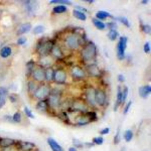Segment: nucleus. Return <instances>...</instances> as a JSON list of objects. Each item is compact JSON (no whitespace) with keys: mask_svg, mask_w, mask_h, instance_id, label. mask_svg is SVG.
Returning <instances> with one entry per match:
<instances>
[{"mask_svg":"<svg viewBox=\"0 0 151 151\" xmlns=\"http://www.w3.org/2000/svg\"><path fill=\"white\" fill-rule=\"evenodd\" d=\"M54 47V43L53 40L42 39L37 43L36 48L38 54L42 56H46L52 52Z\"/></svg>","mask_w":151,"mask_h":151,"instance_id":"f257e3e1","label":"nucleus"},{"mask_svg":"<svg viewBox=\"0 0 151 151\" xmlns=\"http://www.w3.org/2000/svg\"><path fill=\"white\" fill-rule=\"evenodd\" d=\"M97 48L95 44L92 42L88 43L82 50V57L85 62L92 61L96 57Z\"/></svg>","mask_w":151,"mask_h":151,"instance_id":"f03ea898","label":"nucleus"},{"mask_svg":"<svg viewBox=\"0 0 151 151\" xmlns=\"http://www.w3.org/2000/svg\"><path fill=\"white\" fill-rule=\"evenodd\" d=\"M128 38L120 37L117 46V56L119 60H123L125 57V50L127 47Z\"/></svg>","mask_w":151,"mask_h":151,"instance_id":"7ed1b4c3","label":"nucleus"},{"mask_svg":"<svg viewBox=\"0 0 151 151\" xmlns=\"http://www.w3.org/2000/svg\"><path fill=\"white\" fill-rule=\"evenodd\" d=\"M60 92L58 89L51 90V93L48 99V103L52 107L54 108L58 107L62 105L61 101H60Z\"/></svg>","mask_w":151,"mask_h":151,"instance_id":"20e7f679","label":"nucleus"},{"mask_svg":"<svg viewBox=\"0 0 151 151\" xmlns=\"http://www.w3.org/2000/svg\"><path fill=\"white\" fill-rule=\"evenodd\" d=\"M66 45L72 50L77 49L80 44V40L77 34L70 35L65 40Z\"/></svg>","mask_w":151,"mask_h":151,"instance_id":"39448f33","label":"nucleus"},{"mask_svg":"<svg viewBox=\"0 0 151 151\" xmlns=\"http://www.w3.org/2000/svg\"><path fill=\"white\" fill-rule=\"evenodd\" d=\"M51 89L47 85H42L38 87L34 93V96L38 99L44 100L51 93Z\"/></svg>","mask_w":151,"mask_h":151,"instance_id":"423d86ee","label":"nucleus"},{"mask_svg":"<svg viewBox=\"0 0 151 151\" xmlns=\"http://www.w3.org/2000/svg\"><path fill=\"white\" fill-rule=\"evenodd\" d=\"M27 13L29 15H33L38 10L39 7L38 3L36 1H27L24 3Z\"/></svg>","mask_w":151,"mask_h":151,"instance_id":"0eeeda50","label":"nucleus"},{"mask_svg":"<svg viewBox=\"0 0 151 151\" xmlns=\"http://www.w3.org/2000/svg\"><path fill=\"white\" fill-rule=\"evenodd\" d=\"M106 101V95L104 91L102 90H96L95 102L96 104L100 106H103Z\"/></svg>","mask_w":151,"mask_h":151,"instance_id":"6e6552de","label":"nucleus"},{"mask_svg":"<svg viewBox=\"0 0 151 151\" xmlns=\"http://www.w3.org/2000/svg\"><path fill=\"white\" fill-rule=\"evenodd\" d=\"M86 98L87 102L92 106H96L95 102V96H96V90L93 87H89L86 89L85 92Z\"/></svg>","mask_w":151,"mask_h":151,"instance_id":"1a4fd4ad","label":"nucleus"},{"mask_svg":"<svg viewBox=\"0 0 151 151\" xmlns=\"http://www.w3.org/2000/svg\"><path fill=\"white\" fill-rule=\"evenodd\" d=\"M15 145L18 149L22 151H31L35 147V145L33 143L27 141L16 142Z\"/></svg>","mask_w":151,"mask_h":151,"instance_id":"9d476101","label":"nucleus"},{"mask_svg":"<svg viewBox=\"0 0 151 151\" xmlns=\"http://www.w3.org/2000/svg\"><path fill=\"white\" fill-rule=\"evenodd\" d=\"M67 76L66 72L62 69H59L54 72V81L60 84H62L64 83L66 80Z\"/></svg>","mask_w":151,"mask_h":151,"instance_id":"9b49d317","label":"nucleus"},{"mask_svg":"<svg viewBox=\"0 0 151 151\" xmlns=\"http://www.w3.org/2000/svg\"><path fill=\"white\" fill-rule=\"evenodd\" d=\"M71 109L74 110V111L84 113L86 112L87 107L84 103L81 101H79V100H76V101H74L72 103Z\"/></svg>","mask_w":151,"mask_h":151,"instance_id":"f8f14e48","label":"nucleus"},{"mask_svg":"<svg viewBox=\"0 0 151 151\" xmlns=\"http://www.w3.org/2000/svg\"><path fill=\"white\" fill-rule=\"evenodd\" d=\"M15 140L8 138H0V148L2 149H7L15 145Z\"/></svg>","mask_w":151,"mask_h":151,"instance_id":"ddd939ff","label":"nucleus"},{"mask_svg":"<svg viewBox=\"0 0 151 151\" xmlns=\"http://www.w3.org/2000/svg\"><path fill=\"white\" fill-rule=\"evenodd\" d=\"M34 79L38 82H43L45 80V71L42 68H37L33 72Z\"/></svg>","mask_w":151,"mask_h":151,"instance_id":"4468645a","label":"nucleus"},{"mask_svg":"<svg viewBox=\"0 0 151 151\" xmlns=\"http://www.w3.org/2000/svg\"><path fill=\"white\" fill-rule=\"evenodd\" d=\"M72 74L74 78L77 79H83L86 76L84 70L78 66H75L72 68Z\"/></svg>","mask_w":151,"mask_h":151,"instance_id":"2eb2a0df","label":"nucleus"},{"mask_svg":"<svg viewBox=\"0 0 151 151\" xmlns=\"http://www.w3.org/2000/svg\"><path fill=\"white\" fill-rule=\"evenodd\" d=\"M87 71L92 76L98 77L100 75V70L98 66L95 64H90L87 67Z\"/></svg>","mask_w":151,"mask_h":151,"instance_id":"dca6fc26","label":"nucleus"},{"mask_svg":"<svg viewBox=\"0 0 151 151\" xmlns=\"http://www.w3.org/2000/svg\"><path fill=\"white\" fill-rule=\"evenodd\" d=\"M47 142L53 151H64V149L61 146L56 140L52 138H49L47 140Z\"/></svg>","mask_w":151,"mask_h":151,"instance_id":"f3484780","label":"nucleus"},{"mask_svg":"<svg viewBox=\"0 0 151 151\" xmlns=\"http://www.w3.org/2000/svg\"><path fill=\"white\" fill-rule=\"evenodd\" d=\"M151 92V87L149 85L141 86L139 89V96L142 98L148 97Z\"/></svg>","mask_w":151,"mask_h":151,"instance_id":"a211bd4d","label":"nucleus"},{"mask_svg":"<svg viewBox=\"0 0 151 151\" xmlns=\"http://www.w3.org/2000/svg\"><path fill=\"white\" fill-rule=\"evenodd\" d=\"M8 95V90L4 87H0V109L5 104L6 98Z\"/></svg>","mask_w":151,"mask_h":151,"instance_id":"6ab92c4d","label":"nucleus"},{"mask_svg":"<svg viewBox=\"0 0 151 151\" xmlns=\"http://www.w3.org/2000/svg\"><path fill=\"white\" fill-rule=\"evenodd\" d=\"M122 103V90L121 87L119 86L117 90V95H116V100L115 105V110H116L120 105Z\"/></svg>","mask_w":151,"mask_h":151,"instance_id":"aec40b11","label":"nucleus"},{"mask_svg":"<svg viewBox=\"0 0 151 151\" xmlns=\"http://www.w3.org/2000/svg\"><path fill=\"white\" fill-rule=\"evenodd\" d=\"M48 101L45 99L41 100L37 104L36 109L38 111L41 112H46L47 111L48 109Z\"/></svg>","mask_w":151,"mask_h":151,"instance_id":"412c9836","label":"nucleus"},{"mask_svg":"<svg viewBox=\"0 0 151 151\" xmlns=\"http://www.w3.org/2000/svg\"><path fill=\"white\" fill-rule=\"evenodd\" d=\"M32 27L30 23H25L19 27L17 31V35H22L29 32Z\"/></svg>","mask_w":151,"mask_h":151,"instance_id":"4be33fe9","label":"nucleus"},{"mask_svg":"<svg viewBox=\"0 0 151 151\" xmlns=\"http://www.w3.org/2000/svg\"><path fill=\"white\" fill-rule=\"evenodd\" d=\"M40 63L42 66L44 67H47L52 64V60L51 58L48 57L47 56H42V58L40 60Z\"/></svg>","mask_w":151,"mask_h":151,"instance_id":"5701e85b","label":"nucleus"},{"mask_svg":"<svg viewBox=\"0 0 151 151\" xmlns=\"http://www.w3.org/2000/svg\"><path fill=\"white\" fill-rule=\"evenodd\" d=\"M54 70L51 67L48 68L45 71V80H47V81H52L54 79Z\"/></svg>","mask_w":151,"mask_h":151,"instance_id":"b1692460","label":"nucleus"},{"mask_svg":"<svg viewBox=\"0 0 151 151\" xmlns=\"http://www.w3.org/2000/svg\"><path fill=\"white\" fill-rule=\"evenodd\" d=\"M73 14L75 18H76L79 20H81V21H85L87 18V17L85 14V13L78 11L77 9L73 10Z\"/></svg>","mask_w":151,"mask_h":151,"instance_id":"393cba45","label":"nucleus"},{"mask_svg":"<svg viewBox=\"0 0 151 151\" xmlns=\"http://www.w3.org/2000/svg\"><path fill=\"white\" fill-rule=\"evenodd\" d=\"M89 122H90V120L87 118V117L86 116L85 113L82 116H81L80 117H79L77 120V123L79 126H83V125H87Z\"/></svg>","mask_w":151,"mask_h":151,"instance_id":"a878e982","label":"nucleus"},{"mask_svg":"<svg viewBox=\"0 0 151 151\" xmlns=\"http://www.w3.org/2000/svg\"><path fill=\"white\" fill-rule=\"evenodd\" d=\"M96 17L97 19H105L107 17H112L111 15H110V13H109L107 11H99L96 14Z\"/></svg>","mask_w":151,"mask_h":151,"instance_id":"bb28decb","label":"nucleus"},{"mask_svg":"<svg viewBox=\"0 0 151 151\" xmlns=\"http://www.w3.org/2000/svg\"><path fill=\"white\" fill-rule=\"evenodd\" d=\"M11 49L9 47H3L1 52H0V56L3 58H7L11 54Z\"/></svg>","mask_w":151,"mask_h":151,"instance_id":"cd10ccee","label":"nucleus"},{"mask_svg":"<svg viewBox=\"0 0 151 151\" xmlns=\"http://www.w3.org/2000/svg\"><path fill=\"white\" fill-rule=\"evenodd\" d=\"M92 21L95 26L99 30H102L106 28V24L97 18H93Z\"/></svg>","mask_w":151,"mask_h":151,"instance_id":"c85d7f7f","label":"nucleus"},{"mask_svg":"<svg viewBox=\"0 0 151 151\" xmlns=\"http://www.w3.org/2000/svg\"><path fill=\"white\" fill-rule=\"evenodd\" d=\"M67 10V8L65 5H60L54 7L53 9V11L56 14H62L65 13Z\"/></svg>","mask_w":151,"mask_h":151,"instance_id":"c756f323","label":"nucleus"},{"mask_svg":"<svg viewBox=\"0 0 151 151\" xmlns=\"http://www.w3.org/2000/svg\"><path fill=\"white\" fill-rule=\"evenodd\" d=\"M53 55L57 58H61L62 57H63V53H62V51L61 50V49L60 48V47H54L52 51L51 52Z\"/></svg>","mask_w":151,"mask_h":151,"instance_id":"7c9ffc66","label":"nucleus"},{"mask_svg":"<svg viewBox=\"0 0 151 151\" xmlns=\"http://www.w3.org/2000/svg\"><path fill=\"white\" fill-rule=\"evenodd\" d=\"M34 62L33 60H30L28 62H27L26 64L27 68V75L29 76L33 72V68L34 67Z\"/></svg>","mask_w":151,"mask_h":151,"instance_id":"2f4dec72","label":"nucleus"},{"mask_svg":"<svg viewBox=\"0 0 151 151\" xmlns=\"http://www.w3.org/2000/svg\"><path fill=\"white\" fill-rule=\"evenodd\" d=\"M118 36L119 33L116 30H110V31L107 34L108 38L110 40H112V41H115V40H116Z\"/></svg>","mask_w":151,"mask_h":151,"instance_id":"473e14b6","label":"nucleus"},{"mask_svg":"<svg viewBox=\"0 0 151 151\" xmlns=\"http://www.w3.org/2000/svg\"><path fill=\"white\" fill-rule=\"evenodd\" d=\"M115 19L117 20V21H119L120 23H121L122 24H123V25H125L127 27H130V26L129 20L126 17H116Z\"/></svg>","mask_w":151,"mask_h":151,"instance_id":"72a5a7b5","label":"nucleus"},{"mask_svg":"<svg viewBox=\"0 0 151 151\" xmlns=\"http://www.w3.org/2000/svg\"><path fill=\"white\" fill-rule=\"evenodd\" d=\"M85 114L86 116L87 117V118L89 119L90 122H93L95 121V120L97 119V114L95 112H85Z\"/></svg>","mask_w":151,"mask_h":151,"instance_id":"f704fd0d","label":"nucleus"},{"mask_svg":"<svg viewBox=\"0 0 151 151\" xmlns=\"http://www.w3.org/2000/svg\"><path fill=\"white\" fill-rule=\"evenodd\" d=\"M50 4H60L63 5H70L72 3L68 0H52L50 1Z\"/></svg>","mask_w":151,"mask_h":151,"instance_id":"c9c22d12","label":"nucleus"},{"mask_svg":"<svg viewBox=\"0 0 151 151\" xmlns=\"http://www.w3.org/2000/svg\"><path fill=\"white\" fill-rule=\"evenodd\" d=\"M133 132L131 130H127L124 134V138L126 142H130L133 138Z\"/></svg>","mask_w":151,"mask_h":151,"instance_id":"e433bc0d","label":"nucleus"},{"mask_svg":"<svg viewBox=\"0 0 151 151\" xmlns=\"http://www.w3.org/2000/svg\"><path fill=\"white\" fill-rule=\"evenodd\" d=\"M28 90L30 93H35L36 90H37V87L36 86V85L34 82L30 81L28 83Z\"/></svg>","mask_w":151,"mask_h":151,"instance_id":"4c0bfd02","label":"nucleus"},{"mask_svg":"<svg viewBox=\"0 0 151 151\" xmlns=\"http://www.w3.org/2000/svg\"><path fill=\"white\" fill-rule=\"evenodd\" d=\"M45 31V28L42 25H39L34 27L33 29V33L34 34H40L44 33Z\"/></svg>","mask_w":151,"mask_h":151,"instance_id":"58836bf2","label":"nucleus"},{"mask_svg":"<svg viewBox=\"0 0 151 151\" xmlns=\"http://www.w3.org/2000/svg\"><path fill=\"white\" fill-rule=\"evenodd\" d=\"M58 117L61 119L62 121H63L65 123H68L69 122V117L65 112H62L60 113L58 115Z\"/></svg>","mask_w":151,"mask_h":151,"instance_id":"ea45409f","label":"nucleus"},{"mask_svg":"<svg viewBox=\"0 0 151 151\" xmlns=\"http://www.w3.org/2000/svg\"><path fill=\"white\" fill-rule=\"evenodd\" d=\"M13 121L16 123H19L21 120V113L19 112H16L14 113V115L13 116Z\"/></svg>","mask_w":151,"mask_h":151,"instance_id":"a19ab883","label":"nucleus"},{"mask_svg":"<svg viewBox=\"0 0 151 151\" xmlns=\"http://www.w3.org/2000/svg\"><path fill=\"white\" fill-rule=\"evenodd\" d=\"M128 93H129V90H128V87L125 86L123 90L122 91V103H125L126 100L128 97Z\"/></svg>","mask_w":151,"mask_h":151,"instance_id":"79ce46f5","label":"nucleus"},{"mask_svg":"<svg viewBox=\"0 0 151 151\" xmlns=\"http://www.w3.org/2000/svg\"><path fill=\"white\" fill-rule=\"evenodd\" d=\"M93 143L96 144V145H100L103 143L104 139L102 137H96L93 139Z\"/></svg>","mask_w":151,"mask_h":151,"instance_id":"37998d69","label":"nucleus"},{"mask_svg":"<svg viewBox=\"0 0 151 151\" xmlns=\"http://www.w3.org/2000/svg\"><path fill=\"white\" fill-rule=\"evenodd\" d=\"M142 31L146 33L149 34L151 32V27L148 24H145V25H142Z\"/></svg>","mask_w":151,"mask_h":151,"instance_id":"c03bdc74","label":"nucleus"},{"mask_svg":"<svg viewBox=\"0 0 151 151\" xmlns=\"http://www.w3.org/2000/svg\"><path fill=\"white\" fill-rule=\"evenodd\" d=\"M24 112L26 113V115L30 118H32V119H33L34 117V116L33 115V113H32V110H30L28 107H25L24 108Z\"/></svg>","mask_w":151,"mask_h":151,"instance_id":"a18cd8bd","label":"nucleus"},{"mask_svg":"<svg viewBox=\"0 0 151 151\" xmlns=\"http://www.w3.org/2000/svg\"><path fill=\"white\" fill-rule=\"evenodd\" d=\"M144 50L145 53L149 54L150 52V44L149 42H146L144 46Z\"/></svg>","mask_w":151,"mask_h":151,"instance_id":"49530a36","label":"nucleus"},{"mask_svg":"<svg viewBox=\"0 0 151 151\" xmlns=\"http://www.w3.org/2000/svg\"><path fill=\"white\" fill-rule=\"evenodd\" d=\"M106 26L110 29V30H116V28H117V25L115 23L113 22H110V23H107Z\"/></svg>","mask_w":151,"mask_h":151,"instance_id":"de8ad7c7","label":"nucleus"},{"mask_svg":"<svg viewBox=\"0 0 151 151\" xmlns=\"http://www.w3.org/2000/svg\"><path fill=\"white\" fill-rule=\"evenodd\" d=\"M26 42H27V38L26 37H21L18 40L17 44L19 45H23Z\"/></svg>","mask_w":151,"mask_h":151,"instance_id":"09e8293b","label":"nucleus"},{"mask_svg":"<svg viewBox=\"0 0 151 151\" xmlns=\"http://www.w3.org/2000/svg\"><path fill=\"white\" fill-rule=\"evenodd\" d=\"M132 102L131 101H129L126 105L125 109H124V111H123V113L124 114H126L128 113L129 110V109L130 107V106H131V105H132Z\"/></svg>","mask_w":151,"mask_h":151,"instance_id":"8fccbe9b","label":"nucleus"},{"mask_svg":"<svg viewBox=\"0 0 151 151\" xmlns=\"http://www.w3.org/2000/svg\"><path fill=\"white\" fill-rule=\"evenodd\" d=\"M119 140H120V130H119L117 132L115 138H114V141L115 144H117L119 142Z\"/></svg>","mask_w":151,"mask_h":151,"instance_id":"3c124183","label":"nucleus"},{"mask_svg":"<svg viewBox=\"0 0 151 151\" xmlns=\"http://www.w3.org/2000/svg\"><path fill=\"white\" fill-rule=\"evenodd\" d=\"M76 8L77 9V10H78V11H80L81 12H87V10L86 8H85V7H82V6H80V5H77V6H76Z\"/></svg>","mask_w":151,"mask_h":151,"instance_id":"603ef678","label":"nucleus"},{"mask_svg":"<svg viewBox=\"0 0 151 151\" xmlns=\"http://www.w3.org/2000/svg\"><path fill=\"white\" fill-rule=\"evenodd\" d=\"M110 132V129L109 128H106L103 129H102L101 131L100 132V134L102 135H106V134H108Z\"/></svg>","mask_w":151,"mask_h":151,"instance_id":"864d4df0","label":"nucleus"},{"mask_svg":"<svg viewBox=\"0 0 151 151\" xmlns=\"http://www.w3.org/2000/svg\"><path fill=\"white\" fill-rule=\"evenodd\" d=\"M117 80L120 82H123L125 80V77L123 74H119L117 76Z\"/></svg>","mask_w":151,"mask_h":151,"instance_id":"5fc2aeb1","label":"nucleus"},{"mask_svg":"<svg viewBox=\"0 0 151 151\" xmlns=\"http://www.w3.org/2000/svg\"><path fill=\"white\" fill-rule=\"evenodd\" d=\"M68 151H77V149L74 147H70L68 149Z\"/></svg>","mask_w":151,"mask_h":151,"instance_id":"6e6d98bb","label":"nucleus"},{"mask_svg":"<svg viewBox=\"0 0 151 151\" xmlns=\"http://www.w3.org/2000/svg\"><path fill=\"white\" fill-rule=\"evenodd\" d=\"M148 2H149L148 0H143V1H142L141 3H142V4H146Z\"/></svg>","mask_w":151,"mask_h":151,"instance_id":"4d7b16f0","label":"nucleus"}]
</instances>
